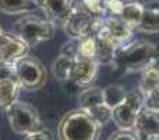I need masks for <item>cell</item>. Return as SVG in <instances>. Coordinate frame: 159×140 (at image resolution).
Masks as SVG:
<instances>
[{
  "mask_svg": "<svg viewBox=\"0 0 159 140\" xmlns=\"http://www.w3.org/2000/svg\"><path fill=\"white\" fill-rule=\"evenodd\" d=\"M159 59V45L148 41L127 42L116 51L115 62L117 67L124 71H143L151 63Z\"/></svg>",
  "mask_w": 159,
  "mask_h": 140,
  "instance_id": "cell-1",
  "label": "cell"
},
{
  "mask_svg": "<svg viewBox=\"0 0 159 140\" xmlns=\"http://www.w3.org/2000/svg\"><path fill=\"white\" fill-rule=\"evenodd\" d=\"M101 125L85 109L77 108L67 112L57 129L59 140H98Z\"/></svg>",
  "mask_w": 159,
  "mask_h": 140,
  "instance_id": "cell-2",
  "label": "cell"
},
{
  "mask_svg": "<svg viewBox=\"0 0 159 140\" xmlns=\"http://www.w3.org/2000/svg\"><path fill=\"white\" fill-rule=\"evenodd\" d=\"M53 32H55V24L52 21L34 14L20 18L14 25V34L27 42L30 46L50 39L53 36Z\"/></svg>",
  "mask_w": 159,
  "mask_h": 140,
  "instance_id": "cell-3",
  "label": "cell"
},
{
  "mask_svg": "<svg viewBox=\"0 0 159 140\" xmlns=\"http://www.w3.org/2000/svg\"><path fill=\"white\" fill-rule=\"evenodd\" d=\"M8 123L14 133L28 135L42 129V121L38 111L27 102L16 101L6 109Z\"/></svg>",
  "mask_w": 159,
  "mask_h": 140,
  "instance_id": "cell-4",
  "label": "cell"
},
{
  "mask_svg": "<svg viewBox=\"0 0 159 140\" xmlns=\"http://www.w3.org/2000/svg\"><path fill=\"white\" fill-rule=\"evenodd\" d=\"M14 73L21 88L28 91L41 90L48 81L45 66L34 56H24L14 65Z\"/></svg>",
  "mask_w": 159,
  "mask_h": 140,
  "instance_id": "cell-5",
  "label": "cell"
},
{
  "mask_svg": "<svg viewBox=\"0 0 159 140\" xmlns=\"http://www.w3.org/2000/svg\"><path fill=\"white\" fill-rule=\"evenodd\" d=\"M144 108V94L140 90L127 91L124 101L112 111V121L119 129L131 130L135 119Z\"/></svg>",
  "mask_w": 159,
  "mask_h": 140,
  "instance_id": "cell-6",
  "label": "cell"
},
{
  "mask_svg": "<svg viewBox=\"0 0 159 140\" xmlns=\"http://www.w3.org/2000/svg\"><path fill=\"white\" fill-rule=\"evenodd\" d=\"M95 18L96 17L91 14L82 4H75L64 21L63 28L70 38L78 41L92 34Z\"/></svg>",
  "mask_w": 159,
  "mask_h": 140,
  "instance_id": "cell-7",
  "label": "cell"
},
{
  "mask_svg": "<svg viewBox=\"0 0 159 140\" xmlns=\"http://www.w3.org/2000/svg\"><path fill=\"white\" fill-rule=\"evenodd\" d=\"M30 45L16 34L4 32L0 38V60L6 65L14 66L21 58L28 55Z\"/></svg>",
  "mask_w": 159,
  "mask_h": 140,
  "instance_id": "cell-8",
  "label": "cell"
},
{
  "mask_svg": "<svg viewBox=\"0 0 159 140\" xmlns=\"http://www.w3.org/2000/svg\"><path fill=\"white\" fill-rule=\"evenodd\" d=\"M133 130L140 136L141 140H154L159 138V111L144 107L135 119Z\"/></svg>",
  "mask_w": 159,
  "mask_h": 140,
  "instance_id": "cell-9",
  "label": "cell"
},
{
  "mask_svg": "<svg viewBox=\"0 0 159 140\" xmlns=\"http://www.w3.org/2000/svg\"><path fill=\"white\" fill-rule=\"evenodd\" d=\"M39 8L43 10L48 20L53 24H64L66 18L74 8V0H34Z\"/></svg>",
  "mask_w": 159,
  "mask_h": 140,
  "instance_id": "cell-10",
  "label": "cell"
},
{
  "mask_svg": "<svg viewBox=\"0 0 159 140\" xmlns=\"http://www.w3.org/2000/svg\"><path fill=\"white\" fill-rule=\"evenodd\" d=\"M98 66V62L93 60V59L75 56V63L73 67L70 81H73L75 85H80V87H88L96 79Z\"/></svg>",
  "mask_w": 159,
  "mask_h": 140,
  "instance_id": "cell-11",
  "label": "cell"
},
{
  "mask_svg": "<svg viewBox=\"0 0 159 140\" xmlns=\"http://www.w3.org/2000/svg\"><path fill=\"white\" fill-rule=\"evenodd\" d=\"M137 30L145 34L159 32V0H152L144 4V13Z\"/></svg>",
  "mask_w": 159,
  "mask_h": 140,
  "instance_id": "cell-12",
  "label": "cell"
},
{
  "mask_svg": "<svg viewBox=\"0 0 159 140\" xmlns=\"http://www.w3.org/2000/svg\"><path fill=\"white\" fill-rule=\"evenodd\" d=\"M20 90L21 85L16 76L0 80V108L7 109L11 104H14L18 98Z\"/></svg>",
  "mask_w": 159,
  "mask_h": 140,
  "instance_id": "cell-13",
  "label": "cell"
},
{
  "mask_svg": "<svg viewBox=\"0 0 159 140\" xmlns=\"http://www.w3.org/2000/svg\"><path fill=\"white\" fill-rule=\"evenodd\" d=\"M157 88H159V59L141 71L140 85H138V90L144 95L152 93Z\"/></svg>",
  "mask_w": 159,
  "mask_h": 140,
  "instance_id": "cell-14",
  "label": "cell"
},
{
  "mask_svg": "<svg viewBox=\"0 0 159 140\" xmlns=\"http://www.w3.org/2000/svg\"><path fill=\"white\" fill-rule=\"evenodd\" d=\"M74 63H75V56L60 52V55L53 60L52 65V70L55 77L57 80H60V81H70Z\"/></svg>",
  "mask_w": 159,
  "mask_h": 140,
  "instance_id": "cell-15",
  "label": "cell"
},
{
  "mask_svg": "<svg viewBox=\"0 0 159 140\" xmlns=\"http://www.w3.org/2000/svg\"><path fill=\"white\" fill-rule=\"evenodd\" d=\"M103 102V94H102V88L99 87H87L82 90L78 95V108L81 109H91L93 107H98Z\"/></svg>",
  "mask_w": 159,
  "mask_h": 140,
  "instance_id": "cell-16",
  "label": "cell"
},
{
  "mask_svg": "<svg viewBox=\"0 0 159 140\" xmlns=\"http://www.w3.org/2000/svg\"><path fill=\"white\" fill-rule=\"evenodd\" d=\"M143 13H144V4H141L140 2H134V3L124 4L123 10H121L119 17L124 22H127L133 30H137L138 24L141 21V17H143Z\"/></svg>",
  "mask_w": 159,
  "mask_h": 140,
  "instance_id": "cell-17",
  "label": "cell"
},
{
  "mask_svg": "<svg viewBox=\"0 0 159 140\" xmlns=\"http://www.w3.org/2000/svg\"><path fill=\"white\" fill-rule=\"evenodd\" d=\"M127 91L124 90L123 85L119 84H110L107 87H105L102 90V94H103V102L106 107H109L110 109H115L116 107L121 104L124 101V97H126Z\"/></svg>",
  "mask_w": 159,
  "mask_h": 140,
  "instance_id": "cell-18",
  "label": "cell"
},
{
  "mask_svg": "<svg viewBox=\"0 0 159 140\" xmlns=\"http://www.w3.org/2000/svg\"><path fill=\"white\" fill-rule=\"evenodd\" d=\"M38 6L34 0H0V11L4 14H20L34 10Z\"/></svg>",
  "mask_w": 159,
  "mask_h": 140,
  "instance_id": "cell-19",
  "label": "cell"
},
{
  "mask_svg": "<svg viewBox=\"0 0 159 140\" xmlns=\"http://www.w3.org/2000/svg\"><path fill=\"white\" fill-rule=\"evenodd\" d=\"M77 56L96 60V42L92 35L77 41Z\"/></svg>",
  "mask_w": 159,
  "mask_h": 140,
  "instance_id": "cell-20",
  "label": "cell"
},
{
  "mask_svg": "<svg viewBox=\"0 0 159 140\" xmlns=\"http://www.w3.org/2000/svg\"><path fill=\"white\" fill-rule=\"evenodd\" d=\"M87 112L89 113L101 126H103V125H106L107 122L112 121V109H110L109 107H106L105 104H101V105H98V107L91 108V109H88Z\"/></svg>",
  "mask_w": 159,
  "mask_h": 140,
  "instance_id": "cell-21",
  "label": "cell"
},
{
  "mask_svg": "<svg viewBox=\"0 0 159 140\" xmlns=\"http://www.w3.org/2000/svg\"><path fill=\"white\" fill-rule=\"evenodd\" d=\"M81 4L95 17H103L106 14L105 0H82Z\"/></svg>",
  "mask_w": 159,
  "mask_h": 140,
  "instance_id": "cell-22",
  "label": "cell"
},
{
  "mask_svg": "<svg viewBox=\"0 0 159 140\" xmlns=\"http://www.w3.org/2000/svg\"><path fill=\"white\" fill-rule=\"evenodd\" d=\"M107 140H141V138L133 129L131 130L119 129V130H116V132H113Z\"/></svg>",
  "mask_w": 159,
  "mask_h": 140,
  "instance_id": "cell-23",
  "label": "cell"
},
{
  "mask_svg": "<svg viewBox=\"0 0 159 140\" xmlns=\"http://www.w3.org/2000/svg\"><path fill=\"white\" fill-rule=\"evenodd\" d=\"M144 107L159 111V88L144 95Z\"/></svg>",
  "mask_w": 159,
  "mask_h": 140,
  "instance_id": "cell-24",
  "label": "cell"
},
{
  "mask_svg": "<svg viewBox=\"0 0 159 140\" xmlns=\"http://www.w3.org/2000/svg\"><path fill=\"white\" fill-rule=\"evenodd\" d=\"M24 140H52V136L43 129H39V130H35L32 133H28L25 135V139Z\"/></svg>",
  "mask_w": 159,
  "mask_h": 140,
  "instance_id": "cell-25",
  "label": "cell"
},
{
  "mask_svg": "<svg viewBox=\"0 0 159 140\" xmlns=\"http://www.w3.org/2000/svg\"><path fill=\"white\" fill-rule=\"evenodd\" d=\"M13 76H16V73H14V66L6 65L0 60V80L6 79V77H13Z\"/></svg>",
  "mask_w": 159,
  "mask_h": 140,
  "instance_id": "cell-26",
  "label": "cell"
},
{
  "mask_svg": "<svg viewBox=\"0 0 159 140\" xmlns=\"http://www.w3.org/2000/svg\"><path fill=\"white\" fill-rule=\"evenodd\" d=\"M119 2H121L123 4H127V3H134V2H138V0H119Z\"/></svg>",
  "mask_w": 159,
  "mask_h": 140,
  "instance_id": "cell-27",
  "label": "cell"
},
{
  "mask_svg": "<svg viewBox=\"0 0 159 140\" xmlns=\"http://www.w3.org/2000/svg\"><path fill=\"white\" fill-rule=\"evenodd\" d=\"M3 34H4V31H3V28L0 27V38H2V35H3Z\"/></svg>",
  "mask_w": 159,
  "mask_h": 140,
  "instance_id": "cell-28",
  "label": "cell"
},
{
  "mask_svg": "<svg viewBox=\"0 0 159 140\" xmlns=\"http://www.w3.org/2000/svg\"><path fill=\"white\" fill-rule=\"evenodd\" d=\"M154 140H159V138H157V139H154Z\"/></svg>",
  "mask_w": 159,
  "mask_h": 140,
  "instance_id": "cell-29",
  "label": "cell"
}]
</instances>
